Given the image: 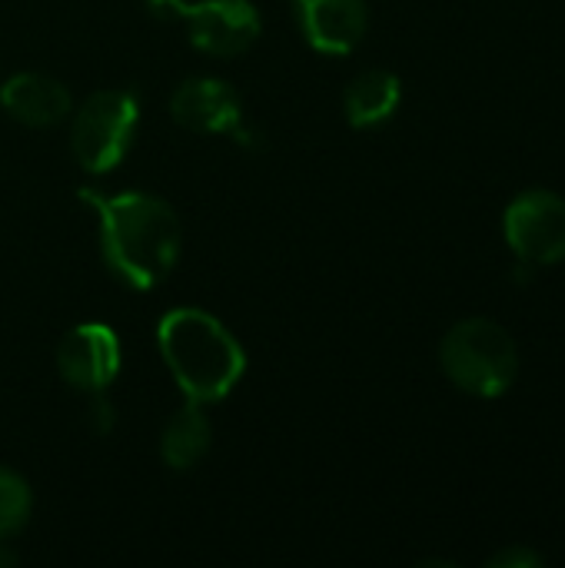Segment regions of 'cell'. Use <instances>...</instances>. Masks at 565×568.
I'll return each instance as SVG.
<instances>
[{
	"instance_id": "cell-10",
	"label": "cell",
	"mask_w": 565,
	"mask_h": 568,
	"mask_svg": "<svg viewBox=\"0 0 565 568\" xmlns=\"http://www.w3.org/2000/svg\"><path fill=\"white\" fill-rule=\"evenodd\" d=\"M0 106L23 126L47 130L70 116V90L47 73H13L0 87Z\"/></svg>"
},
{
	"instance_id": "cell-1",
	"label": "cell",
	"mask_w": 565,
	"mask_h": 568,
	"mask_svg": "<svg viewBox=\"0 0 565 568\" xmlns=\"http://www.w3.org/2000/svg\"><path fill=\"white\" fill-rule=\"evenodd\" d=\"M80 200L97 213L103 263L127 290L147 293L173 273L183 226L170 203L150 193L103 190H80Z\"/></svg>"
},
{
	"instance_id": "cell-9",
	"label": "cell",
	"mask_w": 565,
	"mask_h": 568,
	"mask_svg": "<svg viewBox=\"0 0 565 568\" xmlns=\"http://www.w3.org/2000/svg\"><path fill=\"white\" fill-rule=\"evenodd\" d=\"M306 43L320 53H353L370 30L366 0H293Z\"/></svg>"
},
{
	"instance_id": "cell-3",
	"label": "cell",
	"mask_w": 565,
	"mask_h": 568,
	"mask_svg": "<svg viewBox=\"0 0 565 568\" xmlns=\"http://www.w3.org/2000/svg\"><path fill=\"white\" fill-rule=\"evenodd\" d=\"M440 366L456 389L476 399H500L519 376V346L496 320L470 316L443 336Z\"/></svg>"
},
{
	"instance_id": "cell-8",
	"label": "cell",
	"mask_w": 565,
	"mask_h": 568,
	"mask_svg": "<svg viewBox=\"0 0 565 568\" xmlns=\"http://www.w3.org/2000/svg\"><path fill=\"white\" fill-rule=\"evenodd\" d=\"M170 116L193 133L243 136V100L233 83L220 77H186L170 97Z\"/></svg>"
},
{
	"instance_id": "cell-6",
	"label": "cell",
	"mask_w": 565,
	"mask_h": 568,
	"mask_svg": "<svg viewBox=\"0 0 565 568\" xmlns=\"http://www.w3.org/2000/svg\"><path fill=\"white\" fill-rule=\"evenodd\" d=\"M509 250L529 266L565 260V196L553 190H526L503 213Z\"/></svg>"
},
{
	"instance_id": "cell-5",
	"label": "cell",
	"mask_w": 565,
	"mask_h": 568,
	"mask_svg": "<svg viewBox=\"0 0 565 568\" xmlns=\"http://www.w3.org/2000/svg\"><path fill=\"white\" fill-rule=\"evenodd\" d=\"M163 20H180L190 43L206 57H240L246 53L260 30V10L253 0H147Z\"/></svg>"
},
{
	"instance_id": "cell-12",
	"label": "cell",
	"mask_w": 565,
	"mask_h": 568,
	"mask_svg": "<svg viewBox=\"0 0 565 568\" xmlns=\"http://www.w3.org/2000/svg\"><path fill=\"white\" fill-rule=\"evenodd\" d=\"M210 443H213V426H210V416L200 403H183L163 426V436H160V459L176 469V473H186L193 469L206 453H210Z\"/></svg>"
},
{
	"instance_id": "cell-14",
	"label": "cell",
	"mask_w": 565,
	"mask_h": 568,
	"mask_svg": "<svg viewBox=\"0 0 565 568\" xmlns=\"http://www.w3.org/2000/svg\"><path fill=\"white\" fill-rule=\"evenodd\" d=\"M543 556L536 549H526V546H509L503 552H496L486 566L490 568H543Z\"/></svg>"
},
{
	"instance_id": "cell-16",
	"label": "cell",
	"mask_w": 565,
	"mask_h": 568,
	"mask_svg": "<svg viewBox=\"0 0 565 568\" xmlns=\"http://www.w3.org/2000/svg\"><path fill=\"white\" fill-rule=\"evenodd\" d=\"M17 562V556L7 549V539H0V568H7V566H13Z\"/></svg>"
},
{
	"instance_id": "cell-7",
	"label": "cell",
	"mask_w": 565,
	"mask_h": 568,
	"mask_svg": "<svg viewBox=\"0 0 565 568\" xmlns=\"http://www.w3.org/2000/svg\"><path fill=\"white\" fill-rule=\"evenodd\" d=\"M123 346L107 323H80L57 346V373L77 393H103L120 376Z\"/></svg>"
},
{
	"instance_id": "cell-11",
	"label": "cell",
	"mask_w": 565,
	"mask_h": 568,
	"mask_svg": "<svg viewBox=\"0 0 565 568\" xmlns=\"http://www.w3.org/2000/svg\"><path fill=\"white\" fill-rule=\"evenodd\" d=\"M403 103V83L393 70H363L350 80L343 93V110L350 126L373 130L393 120Z\"/></svg>"
},
{
	"instance_id": "cell-4",
	"label": "cell",
	"mask_w": 565,
	"mask_h": 568,
	"mask_svg": "<svg viewBox=\"0 0 565 568\" xmlns=\"http://www.w3.org/2000/svg\"><path fill=\"white\" fill-rule=\"evenodd\" d=\"M137 126H140V100L133 90L90 93L70 123L73 160L93 176L117 170L133 146Z\"/></svg>"
},
{
	"instance_id": "cell-15",
	"label": "cell",
	"mask_w": 565,
	"mask_h": 568,
	"mask_svg": "<svg viewBox=\"0 0 565 568\" xmlns=\"http://www.w3.org/2000/svg\"><path fill=\"white\" fill-rule=\"evenodd\" d=\"M90 426L107 436L113 429V403L107 399V389L103 393H90Z\"/></svg>"
},
{
	"instance_id": "cell-2",
	"label": "cell",
	"mask_w": 565,
	"mask_h": 568,
	"mask_svg": "<svg viewBox=\"0 0 565 568\" xmlns=\"http://www.w3.org/2000/svg\"><path fill=\"white\" fill-rule=\"evenodd\" d=\"M157 346L183 399L200 406L226 399L246 373L243 343L196 306L170 310L157 323Z\"/></svg>"
},
{
	"instance_id": "cell-13",
	"label": "cell",
	"mask_w": 565,
	"mask_h": 568,
	"mask_svg": "<svg viewBox=\"0 0 565 568\" xmlns=\"http://www.w3.org/2000/svg\"><path fill=\"white\" fill-rule=\"evenodd\" d=\"M33 513V493L27 479L7 466H0V539L17 536Z\"/></svg>"
}]
</instances>
